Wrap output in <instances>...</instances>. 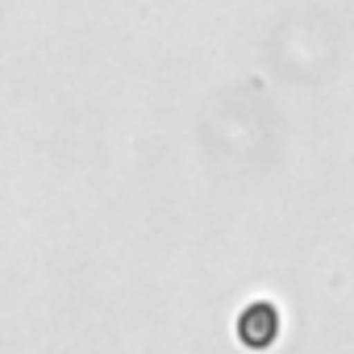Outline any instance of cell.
<instances>
[{"mask_svg":"<svg viewBox=\"0 0 354 354\" xmlns=\"http://www.w3.org/2000/svg\"><path fill=\"white\" fill-rule=\"evenodd\" d=\"M234 329H238V342L246 350H267L279 337V308L267 304V300H254V304L242 308V317H238Z\"/></svg>","mask_w":354,"mask_h":354,"instance_id":"obj_1","label":"cell"}]
</instances>
